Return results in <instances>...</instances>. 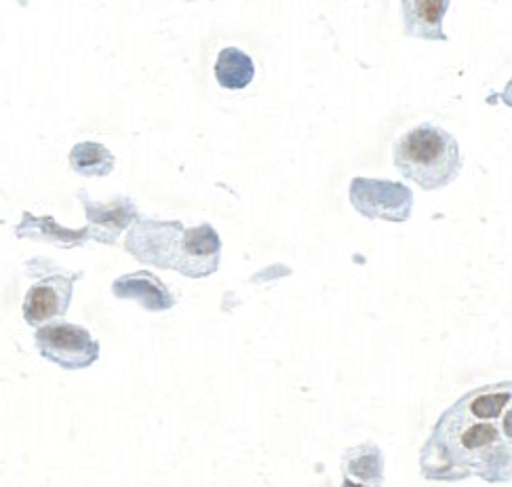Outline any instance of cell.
I'll use <instances>...</instances> for the list:
<instances>
[{
    "instance_id": "cell-13",
    "label": "cell",
    "mask_w": 512,
    "mask_h": 487,
    "mask_svg": "<svg viewBox=\"0 0 512 487\" xmlns=\"http://www.w3.org/2000/svg\"><path fill=\"white\" fill-rule=\"evenodd\" d=\"M500 426H502V435L506 437V441L512 447V399L508 401V405L504 407V412L500 416Z\"/></svg>"
},
{
    "instance_id": "cell-12",
    "label": "cell",
    "mask_w": 512,
    "mask_h": 487,
    "mask_svg": "<svg viewBox=\"0 0 512 487\" xmlns=\"http://www.w3.org/2000/svg\"><path fill=\"white\" fill-rule=\"evenodd\" d=\"M70 163L81 175H108L114 167V157L102 144L83 142L72 148Z\"/></svg>"
},
{
    "instance_id": "cell-8",
    "label": "cell",
    "mask_w": 512,
    "mask_h": 487,
    "mask_svg": "<svg viewBox=\"0 0 512 487\" xmlns=\"http://www.w3.org/2000/svg\"><path fill=\"white\" fill-rule=\"evenodd\" d=\"M112 291L116 298L135 300L146 310H167L173 306V296L167 291L165 283L150 275V272H133V275L116 279Z\"/></svg>"
},
{
    "instance_id": "cell-5",
    "label": "cell",
    "mask_w": 512,
    "mask_h": 487,
    "mask_svg": "<svg viewBox=\"0 0 512 487\" xmlns=\"http://www.w3.org/2000/svg\"><path fill=\"white\" fill-rule=\"evenodd\" d=\"M36 348L41 355L64 369H85L100 357V344L85 327L53 323L36 331Z\"/></svg>"
},
{
    "instance_id": "cell-6",
    "label": "cell",
    "mask_w": 512,
    "mask_h": 487,
    "mask_svg": "<svg viewBox=\"0 0 512 487\" xmlns=\"http://www.w3.org/2000/svg\"><path fill=\"white\" fill-rule=\"evenodd\" d=\"M72 277H51L43 283L34 285L24 302V317L30 325H41L51 317H62L72 296Z\"/></svg>"
},
{
    "instance_id": "cell-4",
    "label": "cell",
    "mask_w": 512,
    "mask_h": 487,
    "mask_svg": "<svg viewBox=\"0 0 512 487\" xmlns=\"http://www.w3.org/2000/svg\"><path fill=\"white\" fill-rule=\"evenodd\" d=\"M350 203L369 220L403 224L413 209V194L401 182L357 178L350 184Z\"/></svg>"
},
{
    "instance_id": "cell-14",
    "label": "cell",
    "mask_w": 512,
    "mask_h": 487,
    "mask_svg": "<svg viewBox=\"0 0 512 487\" xmlns=\"http://www.w3.org/2000/svg\"><path fill=\"white\" fill-rule=\"evenodd\" d=\"M494 102L512 108V79L506 83V87L500 93H494L491 97H487V104H494Z\"/></svg>"
},
{
    "instance_id": "cell-7",
    "label": "cell",
    "mask_w": 512,
    "mask_h": 487,
    "mask_svg": "<svg viewBox=\"0 0 512 487\" xmlns=\"http://www.w3.org/2000/svg\"><path fill=\"white\" fill-rule=\"evenodd\" d=\"M451 0H401L405 34L422 41L447 43L443 22Z\"/></svg>"
},
{
    "instance_id": "cell-3",
    "label": "cell",
    "mask_w": 512,
    "mask_h": 487,
    "mask_svg": "<svg viewBox=\"0 0 512 487\" xmlns=\"http://www.w3.org/2000/svg\"><path fill=\"white\" fill-rule=\"evenodd\" d=\"M392 163L405 180L424 190H441L458 180L462 152L449 131L435 123H420L392 146Z\"/></svg>"
},
{
    "instance_id": "cell-10",
    "label": "cell",
    "mask_w": 512,
    "mask_h": 487,
    "mask_svg": "<svg viewBox=\"0 0 512 487\" xmlns=\"http://www.w3.org/2000/svg\"><path fill=\"white\" fill-rule=\"evenodd\" d=\"M344 473L350 479L357 475L361 483L382 485L384 483V456L373 443L354 447L344 458Z\"/></svg>"
},
{
    "instance_id": "cell-11",
    "label": "cell",
    "mask_w": 512,
    "mask_h": 487,
    "mask_svg": "<svg viewBox=\"0 0 512 487\" xmlns=\"http://www.w3.org/2000/svg\"><path fill=\"white\" fill-rule=\"evenodd\" d=\"M87 213H89V220L97 228H100L95 232V237L104 241V243H108V230L106 228H110V237L114 241L118 232H121L129 224V220L135 218V207H133L131 201H125V199H121L116 205H112L108 209L106 207H91V203H87Z\"/></svg>"
},
{
    "instance_id": "cell-2",
    "label": "cell",
    "mask_w": 512,
    "mask_h": 487,
    "mask_svg": "<svg viewBox=\"0 0 512 487\" xmlns=\"http://www.w3.org/2000/svg\"><path fill=\"white\" fill-rule=\"evenodd\" d=\"M137 260L175 268L186 277H207L220 264L222 241L211 226L184 230L180 222H140L127 239Z\"/></svg>"
},
{
    "instance_id": "cell-1",
    "label": "cell",
    "mask_w": 512,
    "mask_h": 487,
    "mask_svg": "<svg viewBox=\"0 0 512 487\" xmlns=\"http://www.w3.org/2000/svg\"><path fill=\"white\" fill-rule=\"evenodd\" d=\"M512 399V382L472 388L441 414L420 452L428 481L456 483L479 477L485 483L512 479V447L500 416Z\"/></svg>"
},
{
    "instance_id": "cell-9",
    "label": "cell",
    "mask_w": 512,
    "mask_h": 487,
    "mask_svg": "<svg viewBox=\"0 0 512 487\" xmlns=\"http://www.w3.org/2000/svg\"><path fill=\"white\" fill-rule=\"evenodd\" d=\"M255 76V66L251 57L236 49V47H226L220 51L218 62H215V79L230 91H241L251 85Z\"/></svg>"
}]
</instances>
